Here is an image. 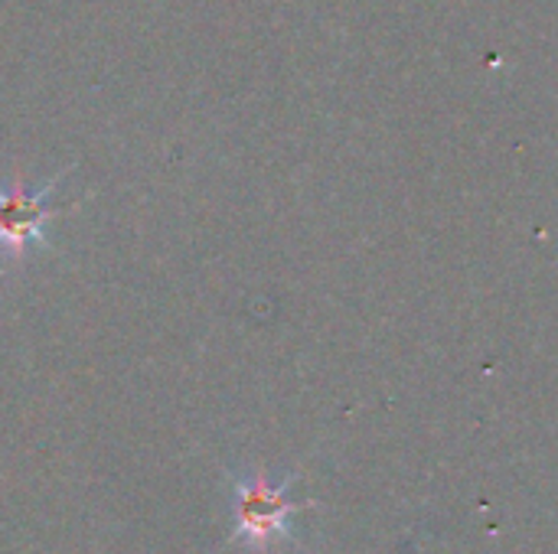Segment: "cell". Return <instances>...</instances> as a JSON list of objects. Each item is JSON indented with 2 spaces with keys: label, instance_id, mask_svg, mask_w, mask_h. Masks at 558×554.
Returning <instances> with one entry per match:
<instances>
[{
  "label": "cell",
  "instance_id": "cell-1",
  "mask_svg": "<svg viewBox=\"0 0 558 554\" xmlns=\"http://www.w3.org/2000/svg\"><path fill=\"white\" fill-rule=\"evenodd\" d=\"M291 483H268L265 477H242L232 493V519H235V539H242L252 549H268L271 542L288 535V519L294 513V503L288 500Z\"/></svg>",
  "mask_w": 558,
  "mask_h": 554
},
{
  "label": "cell",
  "instance_id": "cell-2",
  "mask_svg": "<svg viewBox=\"0 0 558 554\" xmlns=\"http://www.w3.org/2000/svg\"><path fill=\"white\" fill-rule=\"evenodd\" d=\"M56 176L43 189L29 193L23 183L0 186V258L16 261L26 258L33 248L46 245V222L59 212L49 206V196L56 193Z\"/></svg>",
  "mask_w": 558,
  "mask_h": 554
}]
</instances>
